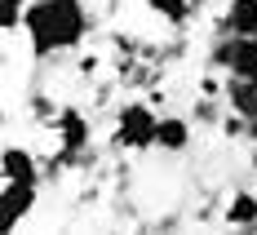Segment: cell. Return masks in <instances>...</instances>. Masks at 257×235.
<instances>
[{
  "label": "cell",
  "instance_id": "9",
  "mask_svg": "<svg viewBox=\"0 0 257 235\" xmlns=\"http://www.w3.org/2000/svg\"><path fill=\"white\" fill-rule=\"evenodd\" d=\"M147 9H151V14H155V18H160L164 27H178V31L191 23L195 14H200L191 0H147Z\"/></svg>",
  "mask_w": 257,
  "mask_h": 235
},
{
  "label": "cell",
  "instance_id": "15",
  "mask_svg": "<svg viewBox=\"0 0 257 235\" xmlns=\"http://www.w3.org/2000/svg\"><path fill=\"white\" fill-rule=\"evenodd\" d=\"M253 169H257V164H253Z\"/></svg>",
  "mask_w": 257,
  "mask_h": 235
},
{
  "label": "cell",
  "instance_id": "13",
  "mask_svg": "<svg viewBox=\"0 0 257 235\" xmlns=\"http://www.w3.org/2000/svg\"><path fill=\"white\" fill-rule=\"evenodd\" d=\"M191 5H195V9H204V5H208V0H191Z\"/></svg>",
  "mask_w": 257,
  "mask_h": 235
},
{
  "label": "cell",
  "instance_id": "3",
  "mask_svg": "<svg viewBox=\"0 0 257 235\" xmlns=\"http://www.w3.org/2000/svg\"><path fill=\"white\" fill-rule=\"evenodd\" d=\"M36 195L40 186H18V182H5L0 191V235H14L27 222V213L36 209Z\"/></svg>",
  "mask_w": 257,
  "mask_h": 235
},
{
  "label": "cell",
  "instance_id": "11",
  "mask_svg": "<svg viewBox=\"0 0 257 235\" xmlns=\"http://www.w3.org/2000/svg\"><path fill=\"white\" fill-rule=\"evenodd\" d=\"M27 9H31V0H0V27H5V36H14L23 27Z\"/></svg>",
  "mask_w": 257,
  "mask_h": 235
},
{
  "label": "cell",
  "instance_id": "6",
  "mask_svg": "<svg viewBox=\"0 0 257 235\" xmlns=\"http://www.w3.org/2000/svg\"><path fill=\"white\" fill-rule=\"evenodd\" d=\"M222 102H226V111H235V115H244L248 125H257V84L244 76H226V84H222Z\"/></svg>",
  "mask_w": 257,
  "mask_h": 235
},
{
  "label": "cell",
  "instance_id": "10",
  "mask_svg": "<svg viewBox=\"0 0 257 235\" xmlns=\"http://www.w3.org/2000/svg\"><path fill=\"white\" fill-rule=\"evenodd\" d=\"M226 76H244L257 84V36H235V62Z\"/></svg>",
  "mask_w": 257,
  "mask_h": 235
},
{
  "label": "cell",
  "instance_id": "2",
  "mask_svg": "<svg viewBox=\"0 0 257 235\" xmlns=\"http://www.w3.org/2000/svg\"><path fill=\"white\" fill-rule=\"evenodd\" d=\"M155 133H160V115H155L147 102L133 98V102L115 106V129H111V147H115V151L142 156V151L155 147Z\"/></svg>",
  "mask_w": 257,
  "mask_h": 235
},
{
  "label": "cell",
  "instance_id": "4",
  "mask_svg": "<svg viewBox=\"0 0 257 235\" xmlns=\"http://www.w3.org/2000/svg\"><path fill=\"white\" fill-rule=\"evenodd\" d=\"M0 169H5V182H18V186H40V160L31 147H18V142H9L5 151H0Z\"/></svg>",
  "mask_w": 257,
  "mask_h": 235
},
{
  "label": "cell",
  "instance_id": "1",
  "mask_svg": "<svg viewBox=\"0 0 257 235\" xmlns=\"http://www.w3.org/2000/svg\"><path fill=\"white\" fill-rule=\"evenodd\" d=\"M23 31L31 40L36 58H53V53H76L84 36L93 31V14L84 9V0H31L23 18Z\"/></svg>",
  "mask_w": 257,
  "mask_h": 235
},
{
  "label": "cell",
  "instance_id": "12",
  "mask_svg": "<svg viewBox=\"0 0 257 235\" xmlns=\"http://www.w3.org/2000/svg\"><path fill=\"white\" fill-rule=\"evenodd\" d=\"M253 142H257V125H253ZM253 164H257V151H253Z\"/></svg>",
  "mask_w": 257,
  "mask_h": 235
},
{
  "label": "cell",
  "instance_id": "8",
  "mask_svg": "<svg viewBox=\"0 0 257 235\" xmlns=\"http://www.w3.org/2000/svg\"><path fill=\"white\" fill-rule=\"evenodd\" d=\"M222 36H257V0H226Z\"/></svg>",
  "mask_w": 257,
  "mask_h": 235
},
{
  "label": "cell",
  "instance_id": "5",
  "mask_svg": "<svg viewBox=\"0 0 257 235\" xmlns=\"http://www.w3.org/2000/svg\"><path fill=\"white\" fill-rule=\"evenodd\" d=\"M222 222L231 226V231H257V191H248V186H239V191H231V200H226V209H222Z\"/></svg>",
  "mask_w": 257,
  "mask_h": 235
},
{
  "label": "cell",
  "instance_id": "7",
  "mask_svg": "<svg viewBox=\"0 0 257 235\" xmlns=\"http://www.w3.org/2000/svg\"><path fill=\"white\" fill-rule=\"evenodd\" d=\"M191 138H195V129H191V120H186V115H160L155 147H160L164 156H182V151L191 147Z\"/></svg>",
  "mask_w": 257,
  "mask_h": 235
},
{
  "label": "cell",
  "instance_id": "14",
  "mask_svg": "<svg viewBox=\"0 0 257 235\" xmlns=\"http://www.w3.org/2000/svg\"><path fill=\"white\" fill-rule=\"evenodd\" d=\"M248 235H257V231H248Z\"/></svg>",
  "mask_w": 257,
  "mask_h": 235
}]
</instances>
